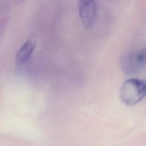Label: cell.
<instances>
[{
	"label": "cell",
	"instance_id": "1",
	"mask_svg": "<svg viewBox=\"0 0 146 146\" xmlns=\"http://www.w3.org/2000/svg\"><path fill=\"white\" fill-rule=\"evenodd\" d=\"M146 95V81L131 78L124 82L120 90L121 100L127 106H133L142 100Z\"/></svg>",
	"mask_w": 146,
	"mask_h": 146
},
{
	"label": "cell",
	"instance_id": "4",
	"mask_svg": "<svg viewBox=\"0 0 146 146\" xmlns=\"http://www.w3.org/2000/svg\"><path fill=\"white\" fill-rule=\"evenodd\" d=\"M35 48L34 44L30 40L26 41L18 50L16 55V60L19 64L26 63L30 59Z\"/></svg>",
	"mask_w": 146,
	"mask_h": 146
},
{
	"label": "cell",
	"instance_id": "3",
	"mask_svg": "<svg viewBox=\"0 0 146 146\" xmlns=\"http://www.w3.org/2000/svg\"><path fill=\"white\" fill-rule=\"evenodd\" d=\"M96 5L94 1H81L79 2V14L84 27L91 29L95 23Z\"/></svg>",
	"mask_w": 146,
	"mask_h": 146
},
{
	"label": "cell",
	"instance_id": "2",
	"mask_svg": "<svg viewBox=\"0 0 146 146\" xmlns=\"http://www.w3.org/2000/svg\"><path fill=\"white\" fill-rule=\"evenodd\" d=\"M122 70L127 75H134L146 68V48L123 54L120 59Z\"/></svg>",
	"mask_w": 146,
	"mask_h": 146
}]
</instances>
